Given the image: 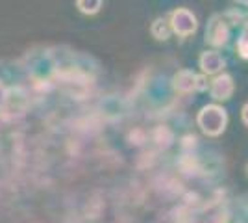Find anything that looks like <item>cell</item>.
<instances>
[{"label":"cell","mask_w":248,"mask_h":223,"mask_svg":"<svg viewBox=\"0 0 248 223\" xmlns=\"http://www.w3.org/2000/svg\"><path fill=\"white\" fill-rule=\"evenodd\" d=\"M197 125L207 138H218L228 127L226 108H222L217 103L202 106L197 114Z\"/></svg>","instance_id":"cell-1"},{"label":"cell","mask_w":248,"mask_h":223,"mask_svg":"<svg viewBox=\"0 0 248 223\" xmlns=\"http://www.w3.org/2000/svg\"><path fill=\"white\" fill-rule=\"evenodd\" d=\"M102 0H78L76 2V8L83 15H96L98 11L102 10Z\"/></svg>","instance_id":"cell-10"},{"label":"cell","mask_w":248,"mask_h":223,"mask_svg":"<svg viewBox=\"0 0 248 223\" xmlns=\"http://www.w3.org/2000/svg\"><path fill=\"white\" fill-rule=\"evenodd\" d=\"M198 143V138L195 134H186V136H182L180 138V147L184 153H193V149L197 147Z\"/></svg>","instance_id":"cell-13"},{"label":"cell","mask_w":248,"mask_h":223,"mask_svg":"<svg viewBox=\"0 0 248 223\" xmlns=\"http://www.w3.org/2000/svg\"><path fill=\"white\" fill-rule=\"evenodd\" d=\"M241 119H243V123H245V125L248 127V103L243 108H241Z\"/></svg>","instance_id":"cell-14"},{"label":"cell","mask_w":248,"mask_h":223,"mask_svg":"<svg viewBox=\"0 0 248 223\" xmlns=\"http://www.w3.org/2000/svg\"><path fill=\"white\" fill-rule=\"evenodd\" d=\"M228 222H230V212H228L226 208H224V210L218 208V210L209 214L206 220H202V222H198V223H228Z\"/></svg>","instance_id":"cell-11"},{"label":"cell","mask_w":248,"mask_h":223,"mask_svg":"<svg viewBox=\"0 0 248 223\" xmlns=\"http://www.w3.org/2000/svg\"><path fill=\"white\" fill-rule=\"evenodd\" d=\"M178 168L184 171L186 175H197V171L200 170L197 156H193V153H184L180 160H178Z\"/></svg>","instance_id":"cell-8"},{"label":"cell","mask_w":248,"mask_h":223,"mask_svg":"<svg viewBox=\"0 0 248 223\" xmlns=\"http://www.w3.org/2000/svg\"><path fill=\"white\" fill-rule=\"evenodd\" d=\"M235 52L241 60H247L248 62V35L241 34L237 37V43H235Z\"/></svg>","instance_id":"cell-12"},{"label":"cell","mask_w":248,"mask_h":223,"mask_svg":"<svg viewBox=\"0 0 248 223\" xmlns=\"http://www.w3.org/2000/svg\"><path fill=\"white\" fill-rule=\"evenodd\" d=\"M169 24L172 34H176L178 37H191L195 35L198 30V19L197 15L189 8H176L169 13Z\"/></svg>","instance_id":"cell-3"},{"label":"cell","mask_w":248,"mask_h":223,"mask_svg":"<svg viewBox=\"0 0 248 223\" xmlns=\"http://www.w3.org/2000/svg\"><path fill=\"white\" fill-rule=\"evenodd\" d=\"M245 170H247V177H248V164H247V168H245Z\"/></svg>","instance_id":"cell-16"},{"label":"cell","mask_w":248,"mask_h":223,"mask_svg":"<svg viewBox=\"0 0 248 223\" xmlns=\"http://www.w3.org/2000/svg\"><path fill=\"white\" fill-rule=\"evenodd\" d=\"M198 67L204 76H217V74L224 73L226 67V60L222 58V54L218 51H204L198 56Z\"/></svg>","instance_id":"cell-6"},{"label":"cell","mask_w":248,"mask_h":223,"mask_svg":"<svg viewBox=\"0 0 248 223\" xmlns=\"http://www.w3.org/2000/svg\"><path fill=\"white\" fill-rule=\"evenodd\" d=\"M209 95L213 101L217 103H224L228 99H232L233 91H235V82H233V76L230 73H220L217 76H213L209 80Z\"/></svg>","instance_id":"cell-5"},{"label":"cell","mask_w":248,"mask_h":223,"mask_svg":"<svg viewBox=\"0 0 248 223\" xmlns=\"http://www.w3.org/2000/svg\"><path fill=\"white\" fill-rule=\"evenodd\" d=\"M170 84H172V89L176 93H182V95L206 91L209 87V82H207L206 76L200 73H195L191 69H180L178 73H174Z\"/></svg>","instance_id":"cell-2"},{"label":"cell","mask_w":248,"mask_h":223,"mask_svg":"<svg viewBox=\"0 0 248 223\" xmlns=\"http://www.w3.org/2000/svg\"><path fill=\"white\" fill-rule=\"evenodd\" d=\"M152 138H154V141L159 145V147H169V145L172 143V139H174V134H172V130H170L169 127L159 125V127L154 128Z\"/></svg>","instance_id":"cell-9"},{"label":"cell","mask_w":248,"mask_h":223,"mask_svg":"<svg viewBox=\"0 0 248 223\" xmlns=\"http://www.w3.org/2000/svg\"><path fill=\"white\" fill-rule=\"evenodd\" d=\"M150 34H152V37H155L157 41H167L172 35L169 19L167 17H157V19H154V22L150 24Z\"/></svg>","instance_id":"cell-7"},{"label":"cell","mask_w":248,"mask_h":223,"mask_svg":"<svg viewBox=\"0 0 248 223\" xmlns=\"http://www.w3.org/2000/svg\"><path fill=\"white\" fill-rule=\"evenodd\" d=\"M230 30H232V26L226 21L224 13H213L209 17V21H207L206 37L204 39H206L207 45L213 47V51L215 49H222L230 41Z\"/></svg>","instance_id":"cell-4"},{"label":"cell","mask_w":248,"mask_h":223,"mask_svg":"<svg viewBox=\"0 0 248 223\" xmlns=\"http://www.w3.org/2000/svg\"><path fill=\"white\" fill-rule=\"evenodd\" d=\"M6 95H8V89L4 87V84L0 82V106H2V103L6 101Z\"/></svg>","instance_id":"cell-15"}]
</instances>
